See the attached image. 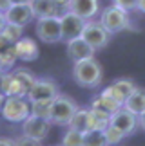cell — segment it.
I'll return each mask as SVG.
<instances>
[{
	"instance_id": "obj_15",
	"label": "cell",
	"mask_w": 145,
	"mask_h": 146,
	"mask_svg": "<svg viewBox=\"0 0 145 146\" xmlns=\"http://www.w3.org/2000/svg\"><path fill=\"white\" fill-rule=\"evenodd\" d=\"M15 52H16V58L22 61H35L38 58V54H40V50H38V45L33 38L22 36L15 43Z\"/></svg>"
},
{
	"instance_id": "obj_30",
	"label": "cell",
	"mask_w": 145,
	"mask_h": 146,
	"mask_svg": "<svg viewBox=\"0 0 145 146\" xmlns=\"http://www.w3.org/2000/svg\"><path fill=\"white\" fill-rule=\"evenodd\" d=\"M11 45H15V43H11L7 38H5L2 33H0V50H4V49H7V47H11Z\"/></svg>"
},
{
	"instance_id": "obj_10",
	"label": "cell",
	"mask_w": 145,
	"mask_h": 146,
	"mask_svg": "<svg viewBox=\"0 0 145 146\" xmlns=\"http://www.w3.org/2000/svg\"><path fill=\"white\" fill-rule=\"evenodd\" d=\"M109 125H113L114 128H118L125 137H129L138 130V115H134L132 112L125 110L124 106H122L120 110H116L114 114L111 115Z\"/></svg>"
},
{
	"instance_id": "obj_25",
	"label": "cell",
	"mask_w": 145,
	"mask_h": 146,
	"mask_svg": "<svg viewBox=\"0 0 145 146\" xmlns=\"http://www.w3.org/2000/svg\"><path fill=\"white\" fill-rule=\"evenodd\" d=\"M0 33L7 38V40L11 43H16L20 40L22 36H24V27H20V25H15V24H9V22H5L4 27L0 29Z\"/></svg>"
},
{
	"instance_id": "obj_32",
	"label": "cell",
	"mask_w": 145,
	"mask_h": 146,
	"mask_svg": "<svg viewBox=\"0 0 145 146\" xmlns=\"http://www.w3.org/2000/svg\"><path fill=\"white\" fill-rule=\"evenodd\" d=\"M11 4H13V0H0V13H5L11 7Z\"/></svg>"
},
{
	"instance_id": "obj_26",
	"label": "cell",
	"mask_w": 145,
	"mask_h": 146,
	"mask_svg": "<svg viewBox=\"0 0 145 146\" xmlns=\"http://www.w3.org/2000/svg\"><path fill=\"white\" fill-rule=\"evenodd\" d=\"M53 101V99H51ZM51 101H31V114L36 117L49 119V112H51Z\"/></svg>"
},
{
	"instance_id": "obj_22",
	"label": "cell",
	"mask_w": 145,
	"mask_h": 146,
	"mask_svg": "<svg viewBox=\"0 0 145 146\" xmlns=\"http://www.w3.org/2000/svg\"><path fill=\"white\" fill-rule=\"evenodd\" d=\"M16 60H18V58H16V52H15V45H11L7 49L0 50V70L9 72L15 67Z\"/></svg>"
},
{
	"instance_id": "obj_2",
	"label": "cell",
	"mask_w": 145,
	"mask_h": 146,
	"mask_svg": "<svg viewBox=\"0 0 145 146\" xmlns=\"http://www.w3.org/2000/svg\"><path fill=\"white\" fill-rule=\"evenodd\" d=\"M131 13H125L124 9L116 7V5H105L103 9H100L98 13V22L105 27V31L111 36L118 35L122 31H131L132 27V20H131Z\"/></svg>"
},
{
	"instance_id": "obj_19",
	"label": "cell",
	"mask_w": 145,
	"mask_h": 146,
	"mask_svg": "<svg viewBox=\"0 0 145 146\" xmlns=\"http://www.w3.org/2000/svg\"><path fill=\"white\" fill-rule=\"evenodd\" d=\"M109 119H111L109 114H105L102 110H96V108H89V130L103 132L109 126Z\"/></svg>"
},
{
	"instance_id": "obj_18",
	"label": "cell",
	"mask_w": 145,
	"mask_h": 146,
	"mask_svg": "<svg viewBox=\"0 0 145 146\" xmlns=\"http://www.w3.org/2000/svg\"><path fill=\"white\" fill-rule=\"evenodd\" d=\"M91 108L102 110V112H105V114L113 115L116 110L122 108V105L118 103V101H114L111 96H107L105 92H100L98 96H94V99L91 101Z\"/></svg>"
},
{
	"instance_id": "obj_4",
	"label": "cell",
	"mask_w": 145,
	"mask_h": 146,
	"mask_svg": "<svg viewBox=\"0 0 145 146\" xmlns=\"http://www.w3.org/2000/svg\"><path fill=\"white\" fill-rule=\"evenodd\" d=\"M0 114L9 123H22L31 114V103L27 101V98H5L2 108H0Z\"/></svg>"
},
{
	"instance_id": "obj_31",
	"label": "cell",
	"mask_w": 145,
	"mask_h": 146,
	"mask_svg": "<svg viewBox=\"0 0 145 146\" xmlns=\"http://www.w3.org/2000/svg\"><path fill=\"white\" fill-rule=\"evenodd\" d=\"M53 2L56 4V5H58V7L62 9V11H67V9H69V4H71V0H53Z\"/></svg>"
},
{
	"instance_id": "obj_24",
	"label": "cell",
	"mask_w": 145,
	"mask_h": 146,
	"mask_svg": "<svg viewBox=\"0 0 145 146\" xmlns=\"http://www.w3.org/2000/svg\"><path fill=\"white\" fill-rule=\"evenodd\" d=\"M60 146H83V133L78 130H72V128H67L62 135Z\"/></svg>"
},
{
	"instance_id": "obj_6",
	"label": "cell",
	"mask_w": 145,
	"mask_h": 146,
	"mask_svg": "<svg viewBox=\"0 0 145 146\" xmlns=\"http://www.w3.org/2000/svg\"><path fill=\"white\" fill-rule=\"evenodd\" d=\"M60 94V87L53 78H36L27 92V101H51Z\"/></svg>"
},
{
	"instance_id": "obj_14",
	"label": "cell",
	"mask_w": 145,
	"mask_h": 146,
	"mask_svg": "<svg viewBox=\"0 0 145 146\" xmlns=\"http://www.w3.org/2000/svg\"><path fill=\"white\" fill-rule=\"evenodd\" d=\"M69 11L82 16L83 20H93L100 13V0H71Z\"/></svg>"
},
{
	"instance_id": "obj_23",
	"label": "cell",
	"mask_w": 145,
	"mask_h": 146,
	"mask_svg": "<svg viewBox=\"0 0 145 146\" xmlns=\"http://www.w3.org/2000/svg\"><path fill=\"white\" fill-rule=\"evenodd\" d=\"M83 146H109L103 132L100 130H89L83 132Z\"/></svg>"
},
{
	"instance_id": "obj_3",
	"label": "cell",
	"mask_w": 145,
	"mask_h": 146,
	"mask_svg": "<svg viewBox=\"0 0 145 146\" xmlns=\"http://www.w3.org/2000/svg\"><path fill=\"white\" fill-rule=\"evenodd\" d=\"M80 108L78 103L71 96L60 92L56 98L51 101V112H49V123L56 126H67L75 112Z\"/></svg>"
},
{
	"instance_id": "obj_20",
	"label": "cell",
	"mask_w": 145,
	"mask_h": 146,
	"mask_svg": "<svg viewBox=\"0 0 145 146\" xmlns=\"http://www.w3.org/2000/svg\"><path fill=\"white\" fill-rule=\"evenodd\" d=\"M67 128H72V130L78 132H87L89 130V108H78L75 112V115L71 117Z\"/></svg>"
},
{
	"instance_id": "obj_28",
	"label": "cell",
	"mask_w": 145,
	"mask_h": 146,
	"mask_svg": "<svg viewBox=\"0 0 145 146\" xmlns=\"http://www.w3.org/2000/svg\"><path fill=\"white\" fill-rule=\"evenodd\" d=\"M113 5L124 9L125 13H132V11H136L138 0H113Z\"/></svg>"
},
{
	"instance_id": "obj_7",
	"label": "cell",
	"mask_w": 145,
	"mask_h": 146,
	"mask_svg": "<svg viewBox=\"0 0 145 146\" xmlns=\"http://www.w3.org/2000/svg\"><path fill=\"white\" fill-rule=\"evenodd\" d=\"M35 33L38 40L44 43H58L62 42V27H60L58 16H49V18H38L35 25Z\"/></svg>"
},
{
	"instance_id": "obj_36",
	"label": "cell",
	"mask_w": 145,
	"mask_h": 146,
	"mask_svg": "<svg viewBox=\"0 0 145 146\" xmlns=\"http://www.w3.org/2000/svg\"><path fill=\"white\" fill-rule=\"evenodd\" d=\"M4 78H5V72L0 70V92H2V85H4Z\"/></svg>"
},
{
	"instance_id": "obj_1",
	"label": "cell",
	"mask_w": 145,
	"mask_h": 146,
	"mask_svg": "<svg viewBox=\"0 0 145 146\" xmlns=\"http://www.w3.org/2000/svg\"><path fill=\"white\" fill-rule=\"evenodd\" d=\"M72 81L82 88H98L103 81V67L96 58H87L72 63Z\"/></svg>"
},
{
	"instance_id": "obj_5",
	"label": "cell",
	"mask_w": 145,
	"mask_h": 146,
	"mask_svg": "<svg viewBox=\"0 0 145 146\" xmlns=\"http://www.w3.org/2000/svg\"><path fill=\"white\" fill-rule=\"evenodd\" d=\"M80 36H82L94 50L105 49V47L109 45V42H111V35L105 31V27L100 24L98 20H94V18H93V20H85V25H83Z\"/></svg>"
},
{
	"instance_id": "obj_9",
	"label": "cell",
	"mask_w": 145,
	"mask_h": 146,
	"mask_svg": "<svg viewBox=\"0 0 145 146\" xmlns=\"http://www.w3.org/2000/svg\"><path fill=\"white\" fill-rule=\"evenodd\" d=\"M51 123L49 119H44V117H36L29 114L26 117L24 121H22V133L31 139H36V141H44L49 132H51Z\"/></svg>"
},
{
	"instance_id": "obj_21",
	"label": "cell",
	"mask_w": 145,
	"mask_h": 146,
	"mask_svg": "<svg viewBox=\"0 0 145 146\" xmlns=\"http://www.w3.org/2000/svg\"><path fill=\"white\" fill-rule=\"evenodd\" d=\"M11 74L15 76V80L22 85V88L26 90V96H27V92H29V88H31V85L35 83V80H36V76L33 74L31 70H27V69H24V67H20V69H15V70H11Z\"/></svg>"
},
{
	"instance_id": "obj_13",
	"label": "cell",
	"mask_w": 145,
	"mask_h": 146,
	"mask_svg": "<svg viewBox=\"0 0 145 146\" xmlns=\"http://www.w3.org/2000/svg\"><path fill=\"white\" fill-rule=\"evenodd\" d=\"M136 88V83L129 80V78H118V80H114L111 83L109 87H105L102 92H105L107 96H111L114 101H118V103L124 106V101L131 96V92Z\"/></svg>"
},
{
	"instance_id": "obj_11",
	"label": "cell",
	"mask_w": 145,
	"mask_h": 146,
	"mask_svg": "<svg viewBox=\"0 0 145 146\" xmlns=\"http://www.w3.org/2000/svg\"><path fill=\"white\" fill-rule=\"evenodd\" d=\"M65 52H67V58L75 63V61H80V60L94 58L96 50L89 45L82 36H78V38H72V40L65 42Z\"/></svg>"
},
{
	"instance_id": "obj_34",
	"label": "cell",
	"mask_w": 145,
	"mask_h": 146,
	"mask_svg": "<svg viewBox=\"0 0 145 146\" xmlns=\"http://www.w3.org/2000/svg\"><path fill=\"white\" fill-rule=\"evenodd\" d=\"M138 128L145 132V112H143V114H140V115H138Z\"/></svg>"
},
{
	"instance_id": "obj_12",
	"label": "cell",
	"mask_w": 145,
	"mask_h": 146,
	"mask_svg": "<svg viewBox=\"0 0 145 146\" xmlns=\"http://www.w3.org/2000/svg\"><path fill=\"white\" fill-rule=\"evenodd\" d=\"M4 18L9 24L26 27L27 24H31V20H35V16H33L29 2H24V4H11V7L4 13Z\"/></svg>"
},
{
	"instance_id": "obj_37",
	"label": "cell",
	"mask_w": 145,
	"mask_h": 146,
	"mask_svg": "<svg viewBox=\"0 0 145 146\" xmlns=\"http://www.w3.org/2000/svg\"><path fill=\"white\" fill-rule=\"evenodd\" d=\"M4 101H5V96H4V92H0V108H2Z\"/></svg>"
},
{
	"instance_id": "obj_35",
	"label": "cell",
	"mask_w": 145,
	"mask_h": 146,
	"mask_svg": "<svg viewBox=\"0 0 145 146\" xmlns=\"http://www.w3.org/2000/svg\"><path fill=\"white\" fill-rule=\"evenodd\" d=\"M136 11H138V13H142V15H145V0H138Z\"/></svg>"
},
{
	"instance_id": "obj_39",
	"label": "cell",
	"mask_w": 145,
	"mask_h": 146,
	"mask_svg": "<svg viewBox=\"0 0 145 146\" xmlns=\"http://www.w3.org/2000/svg\"><path fill=\"white\" fill-rule=\"evenodd\" d=\"M56 146H60V144H56Z\"/></svg>"
},
{
	"instance_id": "obj_16",
	"label": "cell",
	"mask_w": 145,
	"mask_h": 146,
	"mask_svg": "<svg viewBox=\"0 0 145 146\" xmlns=\"http://www.w3.org/2000/svg\"><path fill=\"white\" fill-rule=\"evenodd\" d=\"M29 5H31L35 20L49 18V16H60V13H62V9L53 0H29Z\"/></svg>"
},
{
	"instance_id": "obj_38",
	"label": "cell",
	"mask_w": 145,
	"mask_h": 146,
	"mask_svg": "<svg viewBox=\"0 0 145 146\" xmlns=\"http://www.w3.org/2000/svg\"><path fill=\"white\" fill-rule=\"evenodd\" d=\"M24 2H29V0H13V4H24Z\"/></svg>"
},
{
	"instance_id": "obj_17",
	"label": "cell",
	"mask_w": 145,
	"mask_h": 146,
	"mask_svg": "<svg viewBox=\"0 0 145 146\" xmlns=\"http://www.w3.org/2000/svg\"><path fill=\"white\" fill-rule=\"evenodd\" d=\"M124 108L132 112L134 115H140L145 112V88L143 87H138L131 92V96L124 101Z\"/></svg>"
},
{
	"instance_id": "obj_33",
	"label": "cell",
	"mask_w": 145,
	"mask_h": 146,
	"mask_svg": "<svg viewBox=\"0 0 145 146\" xmlns=\"http://www.w3.org/2000/svg\"><path fill=\"white\" fill-rule=\"evenodd\" d=\"M0 146H16V144H15V139L11 137H0Z\"/></svg>"
},
{
	"instance_id": "obj_27",
	"label": "cell",
	"mask_w": 145,
	"mask_h": 146,
	"mask_svg": "<svg viewBox=\"0 0 145 146\" xmlns=\"http://www.w3.org/2000/svg\"><path fill=\"white\" fill-rule=\"evenodd\" d=\"M103 135H105V139H107L109 146H116V144H120V143L125 139L124 133H122L118 128H114L113 125H109V126L103 130Z\"/></svg>"
},
{
	"instance_id": "obj_8",
	"label": "cell",
	"mask_w": 145,
	"mask_h": 146,
	"mask_svg": "<svg viewBox=\"0 0 145 146\" xmlns=\"http://www.w3.org/2000/svg\"><path fill=\"white\" fill-rule=\"evenodd\" d=\"M60 27H62V42H69L72 38H78L82 35V29L85 25V20L78 16L72 11H62L60 13Z\"/></svg>"
},
{
	"instance_id": "obj_29",
	"label": "cell",
	"mask_w": 145,
	"mask_h": 146,
	"mask_svg": "<svg viewBox=\"0 0 145 146\" xmlns=\"http://www.w3.org/2000/svg\"><path fill=\"white\" fill-rule=\"evenodd\" d=\"M15 144L16 146H42V141H36V139H31V137H27V135H18L15 139Z\"/></svg>"
}]
</instances>
